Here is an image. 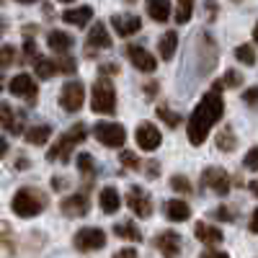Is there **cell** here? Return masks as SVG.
I'll list each match as a JSON object with an SVG mask.
<instances>
[{
    "label": "cell",
    "instance_id": "obj_25",
    "mask_svg": "<svg viewBox=\"0 0 258 258\" xmlns=\"http://www.w3.org/2000/svg\"><path fill=\"white\" fill-rule=\"evenodd\" d=\"M52 137V126L49 124H36L26 129V142L29 145H47V140Z\"/></svg>",
    "mask_w": 258,
    "mask_h": 258
},
{
    "label": "cell",
    "instance_id": "obj_7",
    "mask_svg": "<svg viewBox=\"0 0 258 258\" xmlns=\"http://www.w3.org/2000/svg\"><path fill=\"white\" fill-rule=\"evenodd\" d=\"M106 245V232L101 227H80L75 232V248L80 253H91Z\"/></svg>",
    "mask_w": 258,
    "mask_h": 258
},
{
    "label": "cell",
    "instance_id": "obj_3",
    "mask_svg": "<svg viewBox=\"0 0 258 258\" xmlns=\"http://www.w3.org/2000/svg\"><path fill=\"white\" fill-rule=\"evenodd\" d=\"M47 207V197H44V191H39V188H18L16 191V197L11 202V209L18 214V217H24V220H31L36 217L39 212H44Z\"/></svg>",
    "mask_w": 258,
    "mask_h": 258
},
{
    "label": "cell",
    "instance_id": "obj_19",
    "mask_svg": "<svg viewBox=\"0 0 258 258\" xmlns=\"http://www.w3.org/2000/svg\"><path fill=\"white\" fill-rule=\"evenodd\" d=\"M0 121H3V129L8 135H21V132H24V116H21V114L16 116L8 101H3V116H0Z\"/></svg>",
    "mask_w": 258,
    "mask_h": 258
},
{
    "label": "cell",
    "instance_id": "obj_33",
    "mask_svg": "<svg viewBox=\"0 0 258 258\" xmlns=\"http://www.w3.org/2000/svg\"><path fill=\"white\" fill-rule=\"evenodd\" d=\"M57 68H59V73H64V75H75V59L68 54V52H62L59 57H57Z\"/></svg>",
    "mask_w": 258,
    "mask_h": 258
},
{
    "label": "cell",
    "instance_id": "obj_12",
    "mask_svg": "<svg viewBox=\"0 0 258 258\" xmlns=\"http://www.w3.org/2000/svg\"><path fill=\"white\" fill-rule=\"evenodd\" d=\"M126 204H129V209H132L137 217H150L153 214V202H150V194L147 191H142L140 186H132L126 191Z\"/></svg>",
    "mask_w": 258,
    "mask_h": 258
},
{
    "label": "cell",
    "instance_id": "obj_50",
    "mask_svg": "<svg viewBox=\"0 0 258 258\" xmlns=\"http://www.w3.org/2000/svg\"><path fill=\"white\" fill-rule=\"evenodd\" d=\"M16 3H24V6H31V3H36V0H16Z\"/></svg>",
    "mask_w": 258,
    "mask_h": 258
},
{
    "label": "cell",
    "instance_id": "obj_8",
    "mask_svg": "<svg viewBox=\"0 0 258 258\" xmlns=\"http://www.w3.org/2000/svg\"><path fill=\"white\" fill-rule=\"evenodd\" d=\"M8 91H11V96H18V98H24V101H29V103H36V96H39L36 80H34V75H29V73H18V75L8 83Z\"/></svg>",
    "mask_w": 258,
    "mask_h": 258
},
{
    "label": "cell",
    "instance_id": "obj_24",
    "mask_svg": "<svg viewBox=\"0 0 258 258\" xmlns=\"http://www.w3.org/2000/svg\"><path fill=\"white\" fill-rule=\"evenodd\" d=\"M176 47H178V34L176 31H165L160 36V41H158V54L163 59H170L176 54Z\"/></svg>",
    "mask_w": 258,
    "mask_h": 258
},
{
    "label": "cell",
    "instance_id": "obj_4",
    "mask_svg": "<svg viewBox=\"0 0 258 258\" xmlns=\"http://www.w3.org/2000/svg\"><path fill=\"white\" fill-rule=\"evenodd\" d=\"M91 109L96 114H103V116H111L116 111V91H114L109 75L98 78L93 83V88H91Z\"/></svg>",
    "mask_w": 258,
    "mask_h": 258
},
{
    "label": "cell",
    "instance_id": "obj_31",
    "mask_svg": "<svg viewBox=\"0 0 258 258\" xmlns=\"http://www.w3.org/2000/svg\"><path fill=\"white\" fill-rule=\"evenodd\" d=\"M158 116H160V119H163V121H165L170 129H176V126L183 121V119H181V114H176L173 109H168L165 103H163V106H158Z\"/></svg>",
    "mask_w": 258,
    "mask_h": 258
},
{
    "label": "cell",
    "instance_id": "obj_28",
    "mask_svg": "<svg viewBox=\"0 0 258 258\" xmlns=\"http://www.w3.org/2000/svg\"><path fill=\"white\" fill-rule=\"evenodd\" d=\"M57 59H44V57H39L36 62H34V73L41 78V80H49V78H54L57 75Z\"/></svg>",
    "mask_w": 258,
    "mask_h": 258
},
{
    "label": "cell",
    "instance_id": "obj_44",
    "mask_svg": "<svg viewBox=\"0 0 258 258\" xmlns=\"http://www.w3.org/2000/svg\"><path fill=\"white\" fill-rule=\"evenodd\" d=\"M119 73V64H103L101 68V75H116Z\"/></svg>",
    "mask_w": 258,
    "mask_h": 258
},
{
    "label": "cell",
    "instance_id": "obj_26",
    "mask_svg": "<svg viewBox=\"0 0 258 258\" xmlns=\"http://www.w3.org/2000/svg\"><path fill=\"white\" fill-rule=\"evenodd\" d=\"M114 235H116V238H121V240H142V232H140V227L135 225V222H116L114 225Z\"/></svg>",
    "mask_w": 258,
    "mask_h": 258
},
{
    "label": "cell",
    "instance_id": "obj_18",
    "mask_svg": "<svg viewBox=\"0 0 258 258\" xmlns=\"http://www.w3.org/2000/svg\"><path fill=\"white\" fill-rule=\"evenodd\" d=\"M165 217L170 222H186L191 217V207L183 199H170L165 202Z\"/></svg>",
    "mask_w": 258,
    "mask_h": 258
},
{
    "label": "cell",
    "instance_id": "obj_43",
    "mask_svg": "<svg viewBox=\"0 0 258 258\" xmlns=\"http://www.w3.org/2000/svg\"><path fill=\"white\" fill-rule=\"evenodd\" d=\"M248 227H250V232H255V235H258V209H253V214H250V222H248Z\"/></svg>",
    "mask_w": 258,
    "mask_h": 258
},
{
    "label": "cell",
    "instance_id": "obj_20",
    "mask_svg": "<svg viewBox=\"0 0 258 258\" xmlns=\"http://www.w3.org/2000/svg\"><path fill=\"white\" fill-rule=\"evenodd\" d=\"M93 18V8L91 6H80V8H68L62 13V21L70 26H85Z\"/></svg>",
    "mask_w": 258,
    "mask_h": 258
},
{
    "label": "cell",
    "instance_id": "obj_9",
    "mask_svg": "<svg viewBox=\"0 0 258 258\" xmlns=\"http://www.w3.org/2000/svg\"><path fill=\"white\" fill-rule=\"evenodd\" d=\"M202 183L207 188H212L217 197H227V191H230V173L225 168L209 165V168H204V173H202Z\"/></svg>",
    "mask_w": 258,
    "mask_h": 258
},
{
    "label": "cell",
    "instance_id": "obj_52",
    "mask_svg": "<svg viewBox=\"0 0 258 258\" xmlns=\"http://www.w3.org/2000/svg\"><path fill=\"white\" fill-rule=\"evenodd\" d=\"M126 3H135V0H126Z\"/></svg>",
    "mask_w": 258,
    "mask_h": 258
},
{
    "label": "cell",
    "instance_id": "obj_37",
    "mask_svg": "<svg viewBox=\"0 0 258 258\" xmlns=\"http://www.w3.org/2000/svg\"><path fill=\"white\" fill-rule=\"evenodd\" d=\"M243 165H245L248 170H258V145H255V147H250L248 153H245Z\"/></svg>",
    "mask_w": 258,
    "mask_h": 258
},
{
    "label": "cell",
    "instance_id": "obj_2",
    "mask_svg": "<svg viewBox=\"0 0 258 258\" xmlns=\"http://www.w3.org/2000/svg\"><path fill=\"white\" fill-rule=\"evenodd\" d=\"M85 140H88V126H85V124H73L68 132L57 140V145L49 147L47 160H49V163H57V160H59V163H68L70 155H73V150H75V145H80V142H85Z\"/></svg>",
    "mask_w": 258,
    "mask_h": 258
},
{
    "label": "cell",
    "instance_id": "obj_51",
    "mask_svg": "<svg viewBox=\"0 0 258 258\" xmlns=\"http://www.w3.org/2000/svg\"><path fill=\"white\" fill-rule=\"evenodd\" d=\"M59 3H73V0H59Z\"/></svg>",
    "mask_w": 258,
    "mask_h": 258
},
{
    "label": "cell",
    "instance_id": "obj_1",
    "mask_svg": "<svg viewBox=\"0 0 258 258\" xmlns=\"http://www.w3.org/2000/svg\"><path fill=\"white\" fill-rule=\"evenodd\" d=\"M220 91H222V83L217 80L214 88L202 96V101L197 103V109L191 111V116L186 121V137H188V142L194 147L204 145V140L212 132V126L217 124L222 119V114H225V98L220 96Z\"/></svg>",
    "mask_w": 258,
    "mask_h": 258
},
{
    "label": "cell",
    "instance_id": "obj_17",
    "mask_svg": "<svg viewBox=\"0 0 258 258\" xmlns=\"http://www.w3.org/2000/svg\"><path fill=\"white\" fill-rule=\"evenodd\" d=\"M145 11L150 13L153 21H158V24H165V21L170 18V13H173L170 0H145Z\"/></svg>",
    "mask_w": 258,
    "mask_h": 258
},
{
    "label": "cell",
    "instance_id": "obj_35",
    "mask_svg": "<svg viewBox=\"0 0 258 258\" xmlns=\"http://www.w3.org/2000/svg\"><path fill=\"white\" fill-rule=\"evenodd\" d=\"M119 160H121V165H124V168H129V170H137V168L142 165V163H140V158L132 153V150H121Z\"/></svg>",
    "mask_w": 258,
    "mask_h": 258
},
{
    "label": "cell",
    "instance_id": "obj_36",
    "mask_svg": "<svg viewBox=\"0 0 258 258\" xmlns=\"http://www.w3.org/2000/svg\"><path fill=\"white\" fill-rule=\"evenodd\" d=\"M170 186H173V191H178V194H191V183L183 176H170Z\"/></svg>",
    "mask_w": 258,
    "mask_h": 258
},
{
    "label": "cell",
    "instance_id": "obj_16",
    "mask_svg": "<svg viewBox=\"0 0 258 258\" xmlns=\"http://www.w3.org/2000/svg\"><path fill=\"white\" fill-rule=\"evenodd\" d=\"M111 26L116 29L119 36H132V34H137L142 29V21H140V16L121 13V16H111Z\"/></svg>",
    "mask_w": 258,
    "mask_h": 258
},
{
    "label": "cell",
    "instance_id": "obj_5",
    "mask_svg": "<svg viewBox=\"0 0 258 258\" xmlns=\"http://www.w3.org/2000/svg\"><path fill=\"white\" fill-rule=\"evenodd\" d=\"M93 135L103 147H124L126 142V129L116 121H98L93 126Z\"/></svg>",
    "mask_w": 258,
    "mask_h": 258
},
{
    "label": "cell",
    "instance_id": "obj_40",
    "mask_svg": "<svg viewBox=\"0 0 258 258\" xmlns=\"http://www.w3.org/2000/svg\"><path fill=\"white\" fill-rule=\"evenodd\" d=\"M16 59V47H11V44H3V70L8 68V64Z\"/></svg>",
    "mask_w": 258,
    "mask_h": 258
},
{
    "label": "cell",
    "instance_id": "obj_39",
    "mask_svg": "<svg viewBox=\"0 0 258 258\" xmlns=\"http://www.w3.org/2000/svg\"><path fill=\"white\" fill-rule=\"evenodd\" d=\"M36 54H39V49H36V44H34V41H31V39H26V44H24V59H34V62H36V59H39Z\"/></svg>",
    "mask_w": 258,
    "mask_h": 258
},
{
    "label": "cell",
    "instance_id": "obj_38",
    "mask_svg": "<svg viewBox=\"0 0 258 258\" xmlns=\"http://www.w3.org/2000/svg\"><path fill=\"white\" fill-rule=\"evenodd\" d=\"M243 101H245V106H250V109L258 111V88H255V85H253V88H245Z\"/></svg>",
    "mask_w": 258,
    "mask_h": 258
},
{
    "label": "cell",
    "instance_id": "obj_10",
    "mask_svg": "<svg viewBox=\"0 0 258 258\" xmlns=\"http://www.w3.org/2000/svg\"><path fill=\"white\" fill-rule=\"evenodd\" d=\"M135 140H137V145L145 150V153H153V150H158V147H160V142H163V135H160V129H158L155 124L142 121V124H137Z\"/></svg>",
    "mask_w": 258,
    "mask_h": 258
},
{
    "label": "cell",
    "instance_id": "obj_32",
    "mask_svg": "<svg viewBox=\"0 0 258 258\" xmlns=\"http://www.w3.org/2000/svg\"><path fill=\"white\" fill-rule=\"evenodd\" d=\"M235 57H238V62H243L245 68L255 64V49H253L250 44H240V47H235Z\"/></svg>",
    "mask_w": 258,
    "mask_h": 258
},
{
    "label": "cell",
    "instance_id": "obj_42",
    "mask_svg": "<svg viewBox=\"0 0 258 258\" xmlns=\"http://www.w3.org/2000/svg\"><path fill=\"white\" fill-rule=\"evenodd\" d=\"M202 255H204V258H227L225 250H214V248H204Z\"/></svg>",
    "mask_w": 258,
    "mask_h": 258
},
{
    "label": "cell",
    "instance_id": "obj_6",
    "mask_svg": "<svg viewBox=\"0 0 258 258\" xmlns=\"http://www.w3.org/2000/svg\"><path fill=\"white\" fill-rule=\"evenodd\" d=\"M83 101H85V85L80 80H68L59 91V106L68 114H75L83 109Z\"/></svg>",
    "mask_w": 258,
    "mask_h": 258
},
{
    "label": "cell",
    "instance_id": "obj_13",
    "mask_svg": "<svg viewBox=\"0 0 258 258\" xmlns=\"http://www.w3.org/2000/svg\"><path fill=\"white\" fill-rule=\"evenodd\" d=\"M126 57L140 73H155L158 70V59L140 44H129L126 47Z\"/></svg>",
    "mask_w": 258,
    "mask_h": 258
},
{
    "label": "cell",
    "instance_id": "obj_46",
    "mask_svg": "<svg viewBox=\"0 0 258 258\" xmlns=\"http://www.w3.org/2000/svg\"><path fill=\"white\" fill-rule=\"evenodd\" d=\"M145 93H147V98H155V93H158V85H155V83L145 85Z\"/></svg>",
    "mask_w": 258,
    "mask_h": 258
},
{
    "label": "cell",
    "instance_id": "obj_21",
    "mask_svg": "<svg viewBox=\"0 0 258 258\" xmlns=\"http://www.w3.org/2000/svg\"><path fill=\"white\" fill-rule=\"evenodd\" d=\"M98 204H101V212H106V214H114V212H119V207H121V197H119V191H116L114 186H106V188H101Z\"/></svg>",
    "mask_w": 258,
    "mask_h": 258
},
{
    "label": "cell",
    "instance_id": "obj_23",
    "mask_svg": "<svg viewBox=\"0 0 258 258\" xmlns=\"http://www.w3.org/2000/svg\"><path fill=\"white\" fill-rule=\"evenodd\" d=\"M194 235L204 243V245H214L222 240V230L214 227V225H207V222H199L197 227H194Z\"/></svg>",
    "mask_w": 258,
    "mask_h": 258
},
{
    "label": "cell",
    "instance_id": "obj_49",
    "mask_svg": "<svg viewBox=\"0 0 258 258\" xmlns=\"http://www.w3.org/2000/svg\"><path fill=\"white\" fill-rule=\"evenodd\" d=\"M253 41L258 44V24H255V29H253Z\"/></svg>",
    "mask_w": 258,
    "mask_h": 258
},
{
    "label": "cell",
    "instance_id": "obj_29",
    "mask_svg": "<svg viewBox=\"0 0 258 258\" xmlns=\"http://www.w3.org/2000/svg\"><path fill=\"white\" fill-rule=\"evenodd\" d=\"M78 170H80V176H85L88 181L96 176V163H93V155L91 153H80L78 155Z\"/></svg>",
    "mask_w": 258,
    "mask_h": 258
},
{
    "label": "cell",
    "instance_id": "obj_30",
    "mask_svg": "<svg viewBox=\"0 0 258 258\" xmlns=\"http://www.w3.org/2000/svg\"><path fill=\"white\" fill-rule=\"evenodd\" d=\"M194 16V0H176V21L178 24H188Z\"/></svg>",
    "mask_w": 258,
    "mask_h": 258
},
{
    "label": "cell",
    "instance_id": "obj_34",
    "mask_svg": "<svg viewBox=\"0 0 258 258\" xmlns=\"http://www.w3.org/2000/svg\"><path fill=\"white\" fill-rule=\"evenodd\" d=\"M220 83H222V88H238V85L243 83V75L238 70H227L225 78H220Z\"/></svg>",
    "mask_w": 258,
    "mask_h": 258
},
{
    "label": "cell",
    "instance_id": "obj_11",
    "mask_svg": "<svg viewBox=\"0 0 258 258\" xmlns=\"http://www.w3.org/2000/svg\"><path fill=\"white\" fill-rule=\"evenodd\" d=\"M91 209V199L88 194H70V197H64L59 202V212L64 217H85Z\"/></svg>",
    "mask_w": 258,
    "mask_h": 258
},
{
    "label": "cell",
    "instance_id": "obj_41",
    "mask_svg": "<svg viewBox=\"0 0 258 258\" xmlns=\"http://www.w3.org/2000/svg\"><path fill=\"white\" fill-rule=\"evenodd\" d=\"M212 214H214V217H220V220H225V222H232V209L230 207H217Z\"/></svg>",
    "mask_w": 258,
    "mask_h": 258
},
{
    "label": "cell",
    "instance_id": "obj_27",
    "mask_svg": "<svg viewBox=\"0 0 258 258\" xmlns=\"http://www.w3.org/2000/svg\"><path fill=\"white\" fill-rule=\"evenodd\" d=\"M217 150H222V153H232L235 150V145H238V140H235V132H232V126L227 124V126H222L220 132H217Z\"/></svg>",
    "mask_w": 258,
    "mask_h": 258
},
{
    "label": "cell",
    "instance_id": "obj_14",
    "mask_svg": "<svg viewBox=\"0 0 258 258\" xmlns=\"http://www.w3.org/2000/svg\"><path fill=\"white\" fill-rule=\"evenodd\" d=\"M181 245H183L181 235L173 232V230H165V232H160L158 238H155V248H158L163 255H178V253H181Z\"/></svg>",
    "mask_w": 258,
    "mask_h": 258
},
{
    "label": "cell",
    "instance_id": "obj_15",
    "mask_svg": "<svg viewBox=\"0 0 258 258\" xmlns=\"http://www.w3.org/2000/svg\"><path fill=\"white\" fill-rule=\"evenodd\" d=\"M111 47V34L103 21H96L88 31V49H109Z\"/></svg>",
    "mask_w": 258,
    "mask_h": 258
},
{
    "label": "cell",
    "instance_id": "obj_22",
    "mask_svg": "<svg viewBox=\"0 0 258 258\" xmlns=\"http://www.w3.org/2000/svg\"><path fill=\"white\" fill-rule=\"evenodd\" d=\"M47 47H49L52 52H57V54L70 52V49H73V36L54 29V31H49V34H47Z\"/></svg>",
    "mask_w": 258,
    "mask_h": 258
},
{
    "label": "cell",
    "instance_id": "obj_45",
    "mask_svg": "<svg viewBox=\"0 0 258 258\" xmlns=\"http://www.w3.org/2000/svg\"><path fill=\"white\" fill-rule=\"evenodd\" d=\"M64 186H68V181H64V178H59V176L52 178V188H54V191H62Z\"/></svg>",
    "mask_w": 258,
    "mask_h": 258
},
{
    "label": "cell",
    "instance_id": "obj_48",
    "mask_svg": "<svg viewBox=\"0 0 258 258\" xmlns=\"http://www.w3.org/2000/svg\"><path fill=\"white\" fill-rule=\"evenodd\" d=\"M248 188H250V194H253V197L258 199V178H255V181H250V186H248Z\"/></svg>",
    "mask_w": 258,
    "mask_h": 258
},
{
    "label": "cell",
    "instance_id": "obj_47",
    "mask_svg": "<svg viewBox=\"0 0 258 258\" xmlns=\"http://www.w3.org/2000/svg\"><path fill=\"white\" fill-rule=\"evenodd\" d=\"M116 255H119V258H121V255H126V258H129V255H137V250H135V248H119V250H116Z\"/></svg>",
    "mask_w": 258,
    "mask_h": 258
}]
</instances>
